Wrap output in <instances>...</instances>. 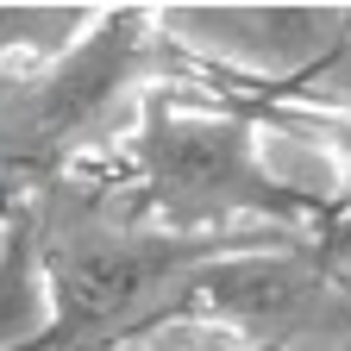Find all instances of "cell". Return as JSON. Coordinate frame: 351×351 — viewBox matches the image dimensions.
<instances>
[{
    "instance_id": "7a4b0ae2",
    "label": "cell",
    "mask_w": 351,
    "mask_h": 351,
    "mask_svg": "<svg viewBox=\"0 0 351 351\" xmlns=\"http://www.w3.org/2000/svg\"><path fill=\"white\" fill-rule=\"evenodd\" d=\"M151 282H157V257L145 245H88L57 270L51 314H63L69 326L75 320L95 326V320H113L119 307H132Z\"/></svg>"
},
{
    "instance_id": "277c9868",
    "label": "cell",
    "mask_w": 351,
    "mask_h": 351,
    "mask_svg": "<svg viewBox=\"0 0 351 351\" xmlns=\"http://www.w3.org/2000/svg\"><path fill=\"white\" fill-rule=\"evenodd\" d=\"M320 125V138L332 145V157L345 163V176H351V113H326V119H314Z\"/></svg>"
},
{
    "instance_id": "3957f363",
    "label": "cell",
    "mask_w": 351,
    "mask_h": 351,
    "mask_svg": "<svg viewBox=\"0 0 351 351\" xmlns=\"http://www.w3.org/2000/svg\"><path fill=\"white\" fill-rule=\"evenodd\" d=\"M38 320H51V289H44L25 263H13V270L0 276V345L25 339Z\"/></svg>"
},
{
    "instance_id": "6da1fadb",
    "label": "cell",
    "mask_w": 351,
    "mask_h": 351,
    "mask_svg": "<svg viewBox=\"0 0 351 351\" xmlns=\"http://www.w3.org/2000/svg\"><path fill=\"white\" fill-rule=\"evenodd\" d=\"M163 25L189 32L182 44L207 51L226 69H257V75H289L332 51V32L351 25L339 13H295V7H201V13H163Z\"/></svg>"
}]
</instances>
